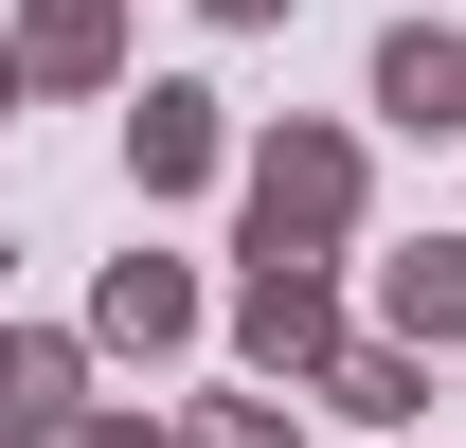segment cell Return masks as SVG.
<instances>
[{"label":"cell","mask_w":466,"mask_h":448,"mask_svg":"<svg viewBox=\"0 0 466 448\" xmlns=\"http://www.w3.org/2000/svg\"><path fill=\"white\" fill-rule=\"evenodd\" d=\"M0 412H18V431L55 412V341H0Z\"/></svg>","instance_id":"1"},{"label":"cell","mask_w":466,"mask_h":448,"mask_svg":"<svg viewBox=\"0 0 466 448\" xmlns=\"http://www.w3.org/2000/svg\"><path fill=\"white\" fill-rule=\"evenodd\" d=\"M233 18H251V0H233Z\"/></svg>","instance_id":"2"}]
</instances>
